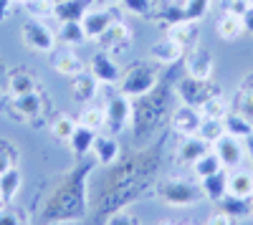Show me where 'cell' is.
I'll use <instances>...</instances> for the list:
<instances>
[{
    "mask_svg": "<svg viewBox=\"0 0 253 225\" xmlns=\"http://www.w3.org/2000/svg\"><path fill=\"white\" fill-rule=\"evenodd\" d=\"M155 86H157V66H155V61L137 64L119 78V94L129 96V99L147 96Z\"/></svg>",
    "mask_w": 253,
    "mask_h": 225,
    "instance_id": "1",
    "label": "cell"
},
{
    "mask_svg": "<svg viewBox=\"0 0 253 225\" xmlns=\"http://www.w3.org/2000/svg\"><path fill=\"white\" fill-rule=\"evenodd\" d=\"M157 195L172 208H187V205H195V202L203 200V190L198 185H193V182L182 180V177L165 180L157 190Z\"/></svg>",
    "mask_w": 253,
    "mask_h": 225,
    "instance_id": "2",
    "label": "cell"
},
{
    "mask_svg": "<svg viewBox=\"0 0 253 225\" xmlns=\"http://www.w3.org/2000/svg\"><path fill=\"white\" fill-rule=\"evenodd\" d=\"M20 38H23V43L31 51H38V53H51L53 46H56V33L41 18L26 20V23L20 26Z\"/></svg>",
    "mask_w": 253,
    "mask_h": 225,
    "instance_id": "3",
    "label": "cell"
},
{
    "mask_svg": "<svg viewBox=\"0 0 253 225\" xmlns=\"http://www.w3.org/2000/svg\"><path fill=\"white\" fill-rule=\"evenodd\" d=\"M177 94L182 99V104H190V107H200L203 101H208L210 96H215L218 89L210 86V78L208 81H200V78H193L187 76L177 84Z\"/></svg>",
    "mask_w": 253,
    "mask_h": 225,
    "instance_id": "4",
    "label": "cell"
},
{
    "mask_svg": "<svg viewBox=\"0 0 253 225\" xmlns=\"http://www.w3.org/2000/svg\"><path fill=\"white\" fill-rule=\"evenodd\" d=\"M104 109H107V124L114 132H122L132 121V116H134V104L129 101V96H124V94L112 96Z\"/></svg>",
    "mask_w": 253,
    "mask_h": 225,
    "instance_id": "5",
    "label": "cell"
},
{
    "mask_svg": "<svg viewBox=\"0 0 253 225\" xmlns=\"http://www.w3.org/2000/svg\"><path fill=\"white\" fill-rule=\"evenodd\" d=\"M213 152L218 154V159L223 162V167H238L243 157H246V147H243V139L238 137H230V134H223L215 145H213Z\"/></svg>",
    "mask_w": 253,
    "mask_h": 225,
    "instance_id": "6",
    "label": "cell"
},
{
    "mask_svg": "<svg viewBox=\"0 0 253 225\" xmlns=\"http://www.w3.org/2000/svg\"><path fill=\"white\" fill-rule=\"evenodd\" d=\"M96 40L101 43V48L107 51V53H122L124 48H129L132 31H129V26H126V23H122V20H114V23L104 31Z\"/></svg>",
    "mask_w": 253,
    "mask_h": 225,
    "instance_id": "7",
    "label": "cell"
},
{
    "mask_svg": "<svg viewBox=\"0 0 253 225\" xmlns=\"http://www.w3.org/2000/svg\"><path fill=\"white\" fill-rule=\"evenodd\" d=\"M203 124V114L198 107H190V104H180L172 114V129L182 137H193L200 132Z\"/></svg>",
    "mask_w": 253,
    "mask_h": 225,
    "instance_id": "8",
    "label": "cell"
},
{
    "mask_svg": "<svg viewBox=\"0 0 253 225\" xmlns=\"http://www.w3.org/2000/svg\"><path fill=\"white\" fill-rule=\"evenodd\" d=\"M187 76L200 78V81H208L213 76V56H210L208 48L198 46L187 53Z\"/></svg>",
    "mask_w": 253,
    "mask_h": 225,
    "instance_id": "9",
    "label": "cell"
},
{
    "mask_svg": "<svg viewBox=\"0 0 253 225\" xmlns=\"http://www.w3.org/2000/svg\"><path fill=\"white\" fill-rule=\"evenodd\" d=\"M91 76L99 81V84H117L119 81V69L112 61V56L107 51L101 53H94L91 58Z\"/></svg>",
    "mask_w": 253,
    "mask_h": 225,
    "instance_id": "10",
    "label": "cell"
},
{
    "mask_svg": "<svg viewBox=\"0 0 253 225\" xmlns=\"http://www.w3.org/2000/svg\"><path fill=\"white\" fill-rule=\"evenodd\" d=\"M91 8H94V0H56L53 18H58L61 23H69V20H81Z\"/></svg>",
    "mask_w": 253,
    "mask_h": 225,
    "instance_id": "11",
    "label": "cell"
},
{
    "mask_svg": "<svg viewBox=\"0 0 253 225\" xmlns=\"http://www.w3.org/2000/svg\"><path fill=\"white\" fill-rule=\"evenodd\" d=\"M112 23H114V13L101 10V8H91L81 18V26H84V31H86V38H99Z\"/></svg>",
    "mask_w": 253,
    "mask_h": 225,
    "instance_id": "12",
    "label": "cell"
},
{
    "mask_svg": "<svg viewBox=\"0 0 253 225\" xmlns=\"http://www.w3.org/2000/svg\"><path fill=\"white\" fill-rule=\"evenodd\" d=\"M182 56H185V46H180L172 38H162L157 43H152V48H150V58L155 64H175Z\"/></svg>",
    "mask_w": 253,
    "mask_h": 225,
    "instance_id": "13",
    "label": "cell"
},
{
    "mask_svg": "<svg viewBox=\"0 0 253 225\" xmlns=\"http://www.w3.org/2000/svg\"><path fill=\"white\" fill-rule=\"evenodd\" d=\"M210 152V145L200 137V134H193V137H185V142L180 145L177 150V159L182 162V165H195V162Z\"/></svg>",
    "mask_w": 253,
    "mask_h": 225,
    "instance_id": "14",
    "label": "cell"
},
{
    "mask_svg": "<svg viewBox=\"0 0 253 225\" xmlns=\"http://www.w3.org/2000/svg\"><path fill=\"white\" fill-rule=\"evenodd\" d=\"M228 197L251 200L253 197V172H248V170L230 172L228 175Z\"/></svg>",
    "mask_w": 253,
    "mask_h": 225,
    "instance_id": "15",
    "label": "cell"
},
{
    "mask_svg": "<svg viewBox=\"0 0 253 225\" xmlns=\"http://www.w3.org/2000/svg\"><path fill=\"white\" fill-rule=\"evenodd\" d=\"M41 107H43V101H41V96L36 91L13 96V101H10V112L15 116H20V119H26V121L33 119V116H38L41 114Z\"/></svg>",
    "mask_w": 253,
    "mask_h": 225,
    "instance_id": "16",
    "label": "cell"
},
{
    "mask_svg": "<svg viewBox=\"0 0 253 225\" xmlns=\"http://www.w3.org/2000/svg\"><path fill=\"white\" fill-rule=\"evenodd\" d=\"M198 33H200V28H198V20H175V23H170V28H167V38H172V40H177L180 46H193L195 40H198Z\"/></svg>",
    "mask_w": 253,
    "mask_h": 225,
    "instance_id": "17",
    "label": "cell"
},
{
    "mask_svg": "<svg viewBox=\"0 0 253 225\" xmlns=\"http://www.w3.org/2000/svg\"><path fill=\"white\" fill-rule=\"evenodd\" d=\"M200 190H203V197L213 200V202H220L228 195V175H225V170L203 177L200 180Z\"/></svg>",
    "mask_w": 253,
    "mask_h": 225,
    "instance_id": "18",
    "label": "cell"
},
{
    "mask_svg": "<svg viewBox=\"0 0 253 225\" xmlns=\"http://www.w3.org/2000/svg\"><path fill=\"white\" fill-rule=\"evenodd\" d=\"M71 94L79 99V101H94L96 94H99V81L91 76V74H79L74 76V84H71Z\"/></svg>",
    "mask_w": 253,
    "mask_h": 225,
    "instance_id": "19",
    "label": "cell"
},
{
    "mask_svg": "<svg viewBox=\"0 0 253 225\" xmlns=\"http://www.w3.org/2000/svg\"><path fill=\"white\" fill-rule=\"evenodd\" d=\"M215 31H218V36L223 40H238L246 33L243 18L241 15H233V13H223L220 20H218V26H215Z\"/></svg>",
    "mask_w": 253,
    "mask_h": 225,
    "instance_id": "20",
    "label": "cell"
},
{
    "mask_svg": "<svg viewBox=\"0 0 253 225\" xmlns=\"http://www.w3.org/2000/svg\"><path fill=\"white\" fill-rule=\"evenodd\" d=\"M79 124L81 127H86L91 132H99L107 127V109L99 107V104H89V107H84V112L79 114Z\"/></svg>",
    "mask_w": 253,
    "mask_h": 225,
    "instance_id": "21",
    "label": "cell"
},
{
    "mask_svg": "<svg viewBox=\"0 0 253 225\" xmlns=\"http://www.w3.org/2000/svg\"><path fill=\"white\" fill-rule=\"evenodd\" d=\"M58 40H63L66 46H81V43H86V31H84L81 26V20H69V23H61L58 33H56Z\"/></svg>",
    "mask_w": 253,
    "mask_h": 225,
    "instance_id": "22",
    "label": "cell"
},
{
    "mask_svg": "<svg viewBox=\"0 0 253 225\" xmlns=\"http://www.w3.org/2000/svg\"><path fill=\"white\" fill-rule=\"evenodd\" d=\"M53 69L61 74V76H79L84 71V64H81V58L74 53V51H63L58 56H53Z\"/></svg>",
    "mask_w": 253,
    "mask_h": 225,
    "instance_id": "23",
    "label": "cell"
},
{
    "mask_svg": "<svg viewBox=\"0 0 253 225\" xmlns=\"http://www.w3.org/2000/svg\"><path fill=\"white\" fill-rule=\"evenodd\" d=\"M223 121H225V132H228L230 137H238V139L246 142V139L253 134V121L246 119V116L238 114V112H230Z\"/></svg>",
    "mask_w": 253,
    "mask_h": 225,
    "instance_id": "24",
    "label": "cell"
},
{
    "mask_svg": "<svg viewBox=\"0 0 253 225\" xmlns=\"http://www.w3.org/2000/svg\"><path fill=\"white\" fill-rule=\"evenodd\" d=\"M91 152H94L96 162H101V165H112V162H117V157H119V147H117V142L112 137H96Z\"/></svg>",
    "mask_w": 253,
    "mask_h": 225,
    "instance_id": "25",
    "label": "cell"
},
{
    "mask_svg": "<svg viewBox=\"0 0 253 225\" xmlns=\"http://www.w3.org/2000/svg\"><path fill=\"white\" fill-rule=\"evenodd\" d=\"M94 139H96V132H91V129H86V127L79 124L76 132H74V137L69 139V145H71V150L76 152V157H84V154L91 152Z\"/></svg>",
    "mask_w": 253,
    "mask_h": 225,
    "instance_id": "26",
    "label": "cell"
},
{
    "mask_svg": "<svg viewBox=\"0 0 253 225\" xmlns=\"http://www.w3.org/2000/svg\"><path fill=\"white\" fill-rule=\"evenodd\" d=\"M198 109H200L203 119H225V116L230 114L228 101H225L220 94H215V96H210L208 101H203V104H200Z\"/></svg>",
    "mask_w": 253,
    "mask_h": 225,
    "instance_id": "27",
    "label": "cell"
},
{
    "mask_svg": "<svg viewBox=\"0 0 253 225\" xmlns=\"http://www.w3.org/2000/svg\"><path fill=\"white\" fill-rule=\"evenodd\" d=\"M8 86H10V94L13 96H20V94H31L36 91V76L26 74V71H13L8 76Z\"/></svg>",
    "mask_w": 253,
    "mask_h": 225,
    "instance_id": "28",
    "label": "cell"
},
{
    "mask_svg": "<svg viewBox=\"0 0 253 225\" xmlns=\"http://www.w3.org/2000/svg\"><path fill=\"white\" fill-rule=\"evenodd\" d=\"M236 112L253 121V78H248L246 84L238 89V94H236Z\"/></svg>",
    "mask_w": 253,
    "mask_h": 225,
    "instance_id": "29",
    "label": "cell"
},
{
    "mask_svg": "<svg viewBox=\"0 0 253 225\" xmlns=\"http://www.w3.org/2000/svg\"><path fill=\"white\" fill-rule=\"evenodd\" d=\"M193 170H195V175L203 180V177H208V175H215V172H220V170H225L223 167V162L218 159V154L210 150L208 154H203L195 165H193Z\"/></svg>",
    "mask_w": 253,
    "mask_h": 225,
    "instance_id": "30",
    "label": "cell"
},
{
    "mask_svg": "<svg viewBox=\"0 0 253 225\" xmlns=\"http://www.w3.org/2000/svg\"><path fill=\"white\" fill-rule=\"evenodd\" d=\"M210 147L215 145V142L223 137V134H228L225 132V121L223 119H203V124H200V132H198Z\"/></svg>",
    "mask_w": 253,
    "mask_h": 225,
    "instance_id": "31",
    "label": "cell"
},
{
    "mask_svg": "<svg viewBox=\"0 0 253 225\" xmlns=\"http://www.w3.org/2000/svg\"><path fill=\"white\" fill-rule=\"evenodd\" d=\"M76 119L74 116H69V114H58L56 119H53V124H51V132H53V137H58V139H63V142H69L71 137H74V132H76Z\"/></svg>",
    "mask_w": 253,
    "mask_h": 225,
    "instance_id": "32",
    "label": "cell"
},
{
    "mask_svg": "<svg viewBox=\"0 0 253 225\" xmlns=\"http://www.w3.org/2000/svg\"><path fill=\"white\" fill-rule=\"evenodd\" d=\"M213 0H185L182 3V18L185 20H200L208 10Z\"/></svg>",
    "mask_w": 253,
    "mask_h": 225,
    "instance_id": "33",
    "label": "cell"
},
{
    "mask_svg": "<svg viewBox=\"0 0 253 225\" xmlns=\"http://www.w3.org/2000/svg\"><path fill=\"white\" fill-rule=\"evenodd\" d=\"M31 18H53V10H56V0H28V3L23 5Z\"/></svg>",
    "mask_w": 253,
    "mask_h": 225,
    "instance_id": "34",
    "label": "cell"
},
{
    "mask_svg": "<svg viewBox=\"0 0 253 225\" xmlns=\"http://www.w3.org/2000/svg\"><path fill=\"white\" fill-rule=\"evenodd\" d=\"M18 188H20V172L15 167H10L3 177H0V190H3V195H5V202H10L15 197Z\"/></svg>",
    "mask_w": 253,
    "mask_h": 225,
    "instance_id": "35",
    "label": "cell"
},
{
    "mask_svg": "<svg viewBox=\"0 0 253 225\" xmlns=\"http://www.w3.org/2000/svg\"><path fill=\"white\" fill-rule=\"evenodd\" d=\"M122 8L139 15V18H147V15H152L155 0H122Z\"/></svg>",
    "mask_w": 253,
    "mask_h": 225,
    "instance_id": "36",
    "label": "cell"
},
{
    "mask_svg": "<svg viewBox=\"0 0 253 225\" xmlns=\"http://www.w3.org/2000/svg\"><path fill=\"white\" fill-rule=\"evenodd\" d=\"M0 225H26V215L20 210L0 208Z\"/></svg>",
    "mask_w": 253,
    "mask_h": 225,
    "instance_id": "37",
    "label": "cell"
},
{
    "mask_svg": "<svg viewBox=\"0 0 253 225\" xmlns=\"http://www.w3.org/2000/svg\"><path fill=\"white\" fill-rule=\"evenodd\" d=\"M13 159H15V154H13V152H8L5 142H0V177H3V175L13 167Z\"/></svg>",
    "mask_w": 253,
    "mask_h": 225,
    "instance_id": "38",
    "label": "cell"
},
{
    "mask_svg": "<svg viewBox=\"0 0 253 225\" xmlns=\"http://www.w3.org/2000/svg\"><path fill=\"white\" fill-rule=\"evenodd\" d=\"M251 5L246 3V0H228L225 3V13H233V15H246V10H248Z\"/></svg>",
    "mask_w": 253,
    "mask_h": 225,
    "instance_id": "39",
    "label": "cell"
},
{
    "mask_svg": "<svg viewBox=\"0 0 253 225\" xmlns=\"http://www.w3.org/2000/svg\"><path fill=\"white\" fill-rule=\"evenodd\" d=\"M233 223H236L233 215H228L225 210H220V213H215V215H210L205 225H233Z\"/></svg>",
    "mask_w": 253,
    "mask_h": 225,
    "instance_id": "40",
    "label": "cell"
},
{
    "mask_svg": "<svg viewBox=\"0 0 253 225\" xmlns=\"http://www.w3.org/2000/svg\"><path fill=\"white\" fill-rule=\"evenodd\" d=\"M15 5H18L15 0H0V20H8Z\"/></svg>",
    "mask_w": 253,
    "mask_h": 225,
    "instance_id": "41",
    "label": "cell"
},
{
    "mask_svg": "<svg viewBox=\"0 0 253 225\" xmlns=\"http://www.w3.org/2000/svg\"><path fill=\"white\" fill-rule=\"evenodd\" d=\"M112 225H139V220H134V218H129V215H117V218L112 220Z\"/></svg>",
    "mask_w": 253,
    "mask_h": 225,
    "instance_id": "42",
    "label": "cell"
},
{
    "mask_svg": "<svg viewBox=\"0 0 253 225\" xmlns=\"http://www.w3.org/2000/svg\"><path fill=\"white\" fill-rule=\"evenodd\" d=\"M243 28H246V33L253 36V8H248L246 15H243Z\"/></svg>",
    "mask_w": 253,
    "mask_h": 225,
    "instance_id": "43",
    "label": "cell"
},
{
    "mask_svg": "<svg viewBox=\"0 0 253 225\" xmlns=\"http://www.w3.org/2000/svg\"><path fill=\"white\" fill-rule=\"evenodd\" d=\"M246 152H248V157L253 159V134H251V137L246 139Z\"/></svg>",
    "mask_w": 253,
    "mask_h": 225,
    "instance_id": "44",
    "label": "cell"
},
{
    "mask_svg": "<svg viewBox=\"0 0 253 225\" xmlns=\"http://www.w3.org/2000/svg\"><path fill=\"white\" fill-rule=\"evenodd\" d=\"M0 208H5V195H3V190H0Z\"/></svg>",
    "mask_w": 253,
    "mask_h": 225,
    "instance_id": "45",
    "label": "cell"
},
{
    "mask_svg": "<svg viewBox=\"0 0 253 225\" xmlns=\"http://www.w3.org/2000/svg\"><path fill=\"white\" fill-rule=\"evenodd\" d=\"M15 3H18V5H26V3H28V0H15Z\"/></svg>",
    "mask_w": 253,
    "mask_h": 225,
    "instance_id": "46",
    "label": "cell"
},
{
    "mask_svg": "<svg viewBox=\"0 0 253 225\" xmlns=\"http://www.w3.org/2000/svg\"><path fill=\"white\" fill-rule=\"evenodd\" d=\"M104 3H122V0H104Z\"/></svg>",
    "mask_w": 253,
    "mask_h": 225,
    "instance_id": "47",
    "label": "cell"
},
{
    "mask_svg": "<svg viewBox=\"0 0 253 225\" xmlns=\"http://www.w3.org/2000/svg\"><path fill=\"white\" fill-rule=\"evenodd\" d=\"M246 3H248V5H251V8H253V0H246Z\"/></svg>",
    "mask_w": 253,
    "mask_h": 225,
    "instance_id": "48",
    "label": "cell"
},
{
    "mask_svg": "<svg viewBox=\"0 0 253 225\" xmlns=\"http://www.w3.org/2000/svg\"><path fill=\"white\" fill-rule=\"evenodd\" d=\"M251 215H253V200H251Z\"/></svg>",
    "mask_w": 253,
    "mask_h": 225,
    "instance_id": "49",
    "label": "cell"
},
{
    "mask_svg": "<svg viewBox=\"0 0 253 225\" xmlns=\"http://www.w3.org/2000/svg\"><path fill=\"white\" fill-rule=\"evenodd\" d=\"M162 225H172V223H162Z\"/></svg>",
    "mask_w": 253,
    "mask_h": 225,
    "instance_id": "50",
    "label": "cell"
},
{
    "mask_svg": "<svg viewBox=\"0 0 253 225\" xmlns=\"http://www.w3.org/2000/svg\"><path fill=\"white\" fill-rule=\"evenodd\" d=\"M187 225H193V223H187Z\"/></svg>",
    "mask_w": 253,
    "mask_h": 225,
    "instance_id": "51",
    "label": "cell"
}]
</instances>
